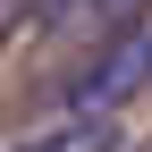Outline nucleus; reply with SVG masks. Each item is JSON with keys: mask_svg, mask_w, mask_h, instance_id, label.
Masks as SVG:
<instances>
[{"mask_svg": "<svg viewBox=\"0 0 152 152\" xmlns=\"http://www.w3.org/2000/svg\"><path fill=\"white\" fill-rule=\"evenodd\" d=\"M9 152H118V127H110L102 110H68V118L34 127V135L9 144Z\"/></svg>", "mask_w": 152, "mask_h": 152, "instance_id": "f03ea898", "label": "nucleus"}, {"mask_svg": "<svg viewBox=\"0 0 152 152\" xmlns=\"http://www.w3.org/2000/svg\"><path fill=\"white\" fill-rule=\"evenodd\" d=\"M135 93H152V0H144V9H127V26L102 34V51L68 76L59 102H68V110H102V118H118Z\"/></svg>", "mask_w": 152, "mask_h": 152, "instance_id": "f257e3e1", "label": "nucleus"}, {"mask_svg": "<svg viewBox=\"0 0 152 152\" xmlns=\"http://www.w3.org/2000/svg\"><path fill=\"white\" fill-rule=\"evenodd\" d=\"M127 9H144V0H68L51 26H110V17H127Z\"/></svg>", "mask_w": 152, "mask_h": 152, "instance_id": "7ed1b4c3", "label": "nucleus"}]
</instances>
